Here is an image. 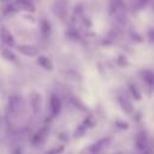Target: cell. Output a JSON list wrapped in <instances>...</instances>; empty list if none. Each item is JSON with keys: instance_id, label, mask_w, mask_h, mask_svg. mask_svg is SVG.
Returning a JSON list of instances; mask_svg holds the SVG:
<instances>
[{"instance_id": "13", "label": "cell", "mask_w": 154, "mask_h": 154, "mask_svg": "<svg viewBox=\"0 0 154 154\" xmlns=\"http://www.w3.org/2000/svg\"><path fill=\"white\" fill-rule=\"evenodd\" d=\"M41 29H42V32L43 35H48L49 31H51V26H49V23L47 20H43L42 24H41Z\"/></svg>"}, {"instance_id": "10", "label": "cell", "mask_w": 154, "mask_h": 154, "mask_svg": "<svg viewBox=\"0 0 154 154\" xmlns=\"http://www.w3.org/2000/svg\"><path fill=\"white\" fill-rule=\"evenodd\" d=\"M46 137H47V129H46V128H43V129L38 130V132H37V134L34 136L32 142H34L35 144L41 143V142H43V141L46 140Z\"/></svg>"}, {"instance_id": "17", "label": "cell", "mask_w": 154, "mask_h": 154, "mask_svg": "<svg viewBox=\"0 0 154 154\" xmlns=\"http://www.w3.org/2000/svg\"><path fill=\"white\" fill-rule=\"evenodd\" d=\"M16 154H22V152H20V149H17V150H16Z\"/></svg>"}, {"instance_id": "4", "label": "cell", "mask_w": 154, "mask_h": 154, "mask_svg": "<svg viewBox=\"0 0 154 154\" xmlns=\"http://www.w3.org/2000/svg\"><path fill=\"white\" fill-rule=\"evenodd\" d=\"M16 48L19 53H22L23 55H26V57L38 55V49L35 46H31V45H20V46H16Z\"/></svg>"}, {"instance_id": "15", "label": "cell", "mask_w": 154, "mask_h": 154, "mask_svg": "<svg viewBox=\"0 0 154 154\" xmlns=\"http://www.w3.org/2000/svg\"><path fill=\"white\" fill-rule=\"evenodd\" d=\"M148 40H149L152 43H154V28L148 31Z\"/></svg>"}, {"instance_id": "7", "label": "cell", "mask_w": 154, "mask_h": 154, "mask_svg": "<svg viewBox=\"0 0 154 154\" xmlns=\"http://www.w3.org/2000/svg\"><path fill=\"white\" fill-rule=\"evenodd\" d=\"M37 64L40 66H42L45 70H47V71H53V69H54L53 61L46 55H38L37 57Z\"/></svg>"}, {"instance_id": "11", "label": "cell", "mask_w": 154, "mask_h": 154, "mask_svg": "<svg viewBox=\"0 0 154 154\" xmlns=\"http://www.w3.org/2000/svg\"><path fill=\"white\" fill-rule=\"evenodd\" d=\"M1 55L6 59V60H8V61H16V55H14V53L12 52V51H10L8 48H4V49H1Z\"/></svg>"}, {"instance_id": "12", "label": "cell", "mask_w": 154, "mask_h": 154, "mask_svg": "<svg viewBox=\"0 0 154 154\" xmlns=\"http://www.w3.org/2000/svg\"><path fill=\"white\" fill-rule=\"evenodd\" d=\"M129 90H130V94L132 95V97H134L135 100H141V93H140V89H138L135 84L130 83V84H129Z\"/></svg>"}, {"instance_id": "6", "label": "cell", "mask_w": 154, "mask_h": 154, "mask_svg": "<svg viewBox=\"0 0 154 154\" xmlns=\"http://www.w3.org/2000/svg\"><path fill=\"white\" fill-rule=\"evenodd\" d=\"M141 76L143 82L152 89H154V71L152 70H142L141 71Z\"/></svg>"}, {"instance_id": "8", "label": "cell", "mask_w": 154, "mask_h": 154, "mask_svg": "<svg viewBox=\"0 0 154 154\" xmlns=\"http://www.w3.org/2000/svg\"><path fill=\"white\" fill-rule=\"evenodd\" d=\"M118 102H119L120 107L123 108V111H124L125 113H128V114L132 113V111H134V106H132V103L130 102L129 99H126L125 96H119V97H118Z\"/></svg>"}, {"instance_id": "18", "label": "cell", "mask_w": 154, "mask_h": 154, "mask_svg": "<svg viewBox=\"0 0 154 154\" xmlns=\"http://www.w3.org/2000/svg\"><path fill=\"white\" fill-rule=\"evenodd\" d=\"M0 1H1V0H0Z\"/></svg>"}, {"instance_id": "1", "label": "cell", "mask_w": 154, "mask_h": 154, "mask_svg": "<svg viewBox=\"0 0 154 154\" xmlns=\"http://www.w3.org/2000/svg\"><path fill=\"white\" fill-rule=\"evenodd\" d=\"M49 108L52 117H57L61 111V100L57 94H52L49 97Z\"/></svg>"}, {"instance_id": "5", "label": "cell", "mask_w": 154, "mask_h": 154, "mask_svg": "<svg viewBox=\"0 0 154 154\" xmlns=\"http://www.w3.org/2000/svg\"><path fill=\"white\" fill-rule=\"evenodd\" d=\"M13 7L16 10H22V11H26V12L35 11V6L31 0H17L16 4L13 5Z\"/></svg>"}, {"instance_id": "9", "label": "cell", "mask_w": 154, "mask_h": 154, "mask_svg": "<svg viewBox=\"0 0 154 154\" xmlns=\"http://www.w3.org/2000/svg\"><path fill=\"white\" fill-rule=\"evenodd\" d=\"M108 143H109V138H102V140H100L99 142H96L95 144H93L89 149H90V152H93V153H97V152L102 150Z\"/></svg>"}, {"instance_id": "16", "label": "cell", "mask_w": 154, "mask_h": 154, "mask_svg": "<svg viewBox=\"0 0 154 154\" xmlns=\"http://www.w3.org/2000/svg\"><path fill=\"white\" fill-rule=\"evenodd\" d=\"M138 1H140V2H141V4H146V2H147V1H148V0H138Z\"/></svg>"}, {"instance_id": "3", "label": "cell", "mask_w": 154, "mask_h": 154, "mask_svg": "<svg viewBox=\"0 0 154 154\" xmlns=\"http://www.w3.org/2000/svg\"><path fill=\"white\" fill-rule=\"evenodd\" d=\"M0 38H1V42L5 43L8 47H14L16 46V40H14L13 35L6 28H1L0 29Z\"/></svg>"}, {"instance_id": "2", "label": "cell", "mask_w": 154, "mask_h": 154, "mask_svg": "<svg viewBox=\"0 0 154 154\" xmlns=\"http://www.w3.org/2000/svg\"><path fill=\"white\" fill-rule=\"evenodd\" d=\"M148 144H149V137H148L147 132L146 131L138 132L137 136H136V141H135L136 148L138 150H144V149H147Z\"/></svg>"}, {"instance_id": "14", "label": "cell", "mask_w": 154, "mask_h": 154, "mask_svg": "<svg viewBox=\"0 0 154 154\" xmlns=\"http://www.w3.org/2000/svg\"><path fill=\"white\" fill-rule=\"evenodd\" d=\"M64 152V146H59V147H55L51 150H48L46 154H61Z\"/></svg>"}]
</instances>
